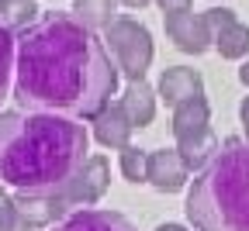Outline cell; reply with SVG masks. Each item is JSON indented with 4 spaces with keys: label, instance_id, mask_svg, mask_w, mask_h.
Wrapping results in <instances>:
<instances>
[{
    "label": "cell",
    "instance_id": "obj_1",
    "mask_svg": "<svg viewBox=\"0 0 249 231\" xmlns=\"http://www.w3.org/2000/svg\"><path fill=\"white\" fill-rule=\"evenodd\" d=\"M118 90V66L97 31L70 14H42L18 31L14 90L28 111H52L76 121L97 117Z\"/></svg>",
    "mask_w": 249,
    "mask_h": 231
},
{
    "label": "cell",
    "instance_id": "obj_2",
    "mask_svg": "<svg viewBox=\"0 0 249 231\" xmlns=\"http://www.w3.org/2000/svg\"><path fill=\"white\" fill-rule=\"evenodd\" d=\"M90 152V135L76 117L52 111H0V183L14 193H52Z\"/></svg>",
    "mask_w": 249,
    "mask_h": 231
},
{
    "label": "cell",
    "instance_id": "obj_3",
    "mask_svg": "<svg viewBox=\"0 0 249 231\" xmlns=\"http://www.w3.org/2000/svg\"><path fill=\"white\" fill-rule=\"evenodd\" d=\"M194 231H249V138H225L187 186Z\"/></svg>",
    "mask_w": 249,
    "mask_h": 231
},
{
    "label": "cell",
    "instance_id": "obj_4",
    "mask_svg": "<svg viewBox=\"0 0 249 231\" xmlns=\"http://www.w3.org/2000/svg\"><path fill=\"white\" fill-rule=\"evenodd\" d=\"M173 138H177V152L183 155L191 173L204 169L211 162V155L218 152L222 142L211 131V107L204 97H194V100H183L173 107Z\"/></svg>",
    "mask_w": 249,
    "mask_h": 231
},
{
    "label": "cell",
    "instance_id": "obj_5",
    "mask_svg": "<svg viewBox=\"0 0 249 231\" xmlns=\"http://www.w3.org/2000/svg\"><path fill=\"white\" fill-rule=\"evenodd\" d=\"M104 45L121 76L145 80L149 66H152V35L145 24H139L135 17H114L104 28Z\"/></svg>",
    "mask_w": 249,
    "mask_h": 231
},
{
    "label": "cell",
    "instance_id": "obj_6",
    "mask_svg": "<svg viewBox=\"0 0 249 231\" xmlns=\"http://www.w3.org/2000/svg\"><path fill=\"white\" fill-rule=\"evenodd\" d=\"M107 186H111V166H107V159L104 155H87L83 166L66 183H62L59 190H52V197H55V204L66 211V214H73L80 207H93L107 193Z\"/></svg>",
    "mask_w": 249,
    "mask_h": 231
},
{
    "label": "cell",
    "instance_id": "obj_7",
    "mask_svg": "<svg viewBox=\"0 0 249 231\" xmlns=\"http://www.w3.org/2000/svg\"><path fill=\"white\" fill-rule=\"evenodd\" d=\"M204 21L211 28L214 49L222 59H249V28L235 17V11L211 7V11H204Z\"/></svg>",
    "mask_w": 249,
    "mask_h": 231
},
{
    "label": "cell",
    "instance_id": "obj_8",
    "mask_svg": "<svg viewBox=\"0 0 249 231\" xmlns=\"http://www.w3.org/2000/svg\"><path fill=\"white\" fill-rule=\"evenodd\" d=\"M166 35H170V42H173L180 52H187V55H201V52H208V49L214 45L204 14H194V11L166 14Z\"/></svg>",
    "mask_w": 249,
    "mask_h": 231
},
{
    "label": "cell",
    "instance_id": "obj_9",
    "mask_svg": "<svg viewBox=\"0 0 249 231\" xmlns=\"http://www.w3.org/2000/svg\"><path fill=\"white\" fill-rule=\"evenodd\" d=\"M145 183L160 193H177L191 183V169H187V162L177 148H156V152H149Z\"/></svg>",
    "mask_w": 249,
    "mask_h": 231
},
{
    "label": "cell",
    "instance_id": "obj_10",
    "mask_svg": "<svg viewBox=\"0 0 249 231\" xmlns=\"http://www.w3.org/2000/svg\"><path fill=\"white\" fill-rule=\"evenodd\" d=\"M156 93H160V100H166V107H177L183 100L204 97V80L191 66H170V69H163L160 83H156Z\"/></svg>",
    "mask_w": 249,
    "mask_h": 231
},
{
    "label": "cell",
    "instance_id": "obj_11",
    "mask_svg": "<svg viewBox=\"0 0 249 231\" xmlns=\"http://www.w3.org/2000/svg\"><path fill=\"white\" fill-rule=\"evenodd\" d=\"M49 231H139L124 214L118 211H97V207H80L55 221Z\"/></svg>",
    "mask_w": 249,
    "mask_h": 231
},
{
    "label": "cell",
    "instance_id": "obj_12",
    "mask_svg": "<svg viewBox=\"0 0 249 231\" xmlns=\"http://www.w3.org/2000/svg\"><path fill=\"white\" fill-rule=\"evenodd\" d=\"M90 128H93L97 145L114 148V152H121L124 145H132V131H135V124L128 121V114H124L121 104H107L97 117H90Z\"/></svg>",
    "mask_w": 249,
    "mask_h": 231
},
{
    "label": "cell",
    "instance_id": "obj_13",
    "mask_svg": "<svg viewBox=\"0 0 249 231\" xmlns=\"http://www.w3.org/2000/svg\"><path fill=\"white\" fill-rule=\"evenodd\" d=\"M156 86H149L145 80H128V86H124V93H121V107H124V114H128V121L135 124V128H145V124H152V117H156Z\"/></svg>",
    "mask_w": 249,
    "mask_h": 231
},
{
    "label": "cell",
    "instance_id": "obj_14",
    "mask_svg": "<svg viewBox=\"0 0 249 231\" xmlns=\"http://www.w3.org/2000/svg\"><path fill=\"white\" fill-rule=\"evenodd\" d=\"M114 11H118V0H73V17L93 31H104L114 21Z\"/></svg>",
    "mask_w": 249,
    "mask_h": 231
},
{
    "label": "cell",
    "instance_id": "obj_15",
    "mask_svg": "<svg viewBox=\"0 0 249 231\" xmlns=\"http://www.w3.org/2000/svg\"><path fill=\"white\" fill-rule=\"evenodd\" d=\"M14 55H18V38H14V31L0 21V100L14 90Z\"/></svg>",
    "mask_w": 249,
    "mask_h": 231
},
{
    "label": "cell",
    "instance_id": "obj_16",
    "mask_svg": "<svg viewBox=\"0 0 249 231\" xmlns=\"http://www.w3.org/2000/svg\"><path fill=\"white\" fill-rule=\"evenodd\" d=\"M0 21L11 31H24L31 21H38V4L35 0H0Z\"/></svg>",
    "mask_w": 249,
    "mask_h": 231
},
{
    "label": "cell",
    "instance_id": "obj_17",
    "mask_svg": "<svg viewBox=\"0 0 249 231\" xmlns=\"http://www.w3.org/2000/svg\"><path fill=\"white\" fill-rule=\"evenodd\" d=\"M118 166H121V176L128 183H145V169H149V152L135 148V145H124L118 152Z\"/></svg>",
    "mask_w": 249,
    "mask_h": 231
},
{
    "label": "cell",
    "instance_id": "obj_18",
    "mask_svg": "<svg viewBox=\"0 0 249 231\" xmlns=\"http://www.w3.org/2000/svg\"><path fill=\"white\" fill-rule=\"evenodd\" d=\"M24 217H21V211H18V200L4 190V183H0V231H11V228H18Z\"/></svg>",
    "mask_w": 249,
    "mask_h": 231
},
{
    "label": "cell",
    "instance_id": "obj_19",
    "mask_svg": "<svg viewBox=\"0 0 249 231\" xmlns=\"http://www.w3.org/2000/svg\"><path fill=\"white\" fill-rule=\"evenodd\" d=\"M156 7H160L163 14H180V11H191L194 0H152Z\"/></svg>",
    "mask_w": 249,
    "mask_h": 231
},
{
    "label": "cell",
    "instance_id": "obj_20",
    "mask_svg": "<svg viewBox=\"0 0 249 231\" xmlns=\"http://www.w3.org/2000/svg\"><path fill=\"white\" fill-rule=\"evenodd\" d=\"M239 124H242L246 138H249V97H242V104H239Z\"/></svg>",
    "mask_w": 249,
    "mask_h": 231
},
{
    "label": "cell",
    "instance_id": "obj_21",
    "mask_svg": "<svg viewBox=\"0 0 249 231\" xmlns=\"http://www.w3.org/2000/svg\"><path fill=\"white\" fill-rule=\"evenodd\" d=\"M118 4H124V7H132V11H142L145 4H152V0H118Z\"/></svg>",
    "mask_w": 249,
    "mask_h": 231
},
{
    "label": "cell",
    "instance_id": "obj_22",
    "mask_svg": "<svg viewBox=\"0 0 249 231\" xmlns=\"http://www.w3.org/2000/svg\"><path fill=\"white\" fill-rule=\"evenodd\" d=\"M156 231H191V228H183V224H173V221H166V224H156Z\"/></svg>",
    "mask_w": 249,
    "mask_h": 231
},
{
    "label": "cell",
    "instance_id": "obj_23",
    "mask_svg": "<svg viewBox=\"0 0 249 231\" xmlns=\"http://www.w3.org/2000/svg\"><path fill=\"white\" fill-rule=\"evenodd\" d=\"M239 83H242V86L249 90V59L242 62V69H239Z\"/></svg>",
    "mask_w": 249,
    "mask_h": 231
},
{
    "label": "cell",
    "instance_id": "obj_24",
    "mask_svg": "<svg viewBox=\"0 0 249 231\" xmlns=\"http://www.w3.org/2000/svg\"><path fill=\"white\" fill-rule=\"evenodd\" d=\"M11 231H38V228H31L28 221H21V224H18V228H11Z\"/></svg>",
    "mask_w": 249,
    "mask_h": 231
}]
</instances>
